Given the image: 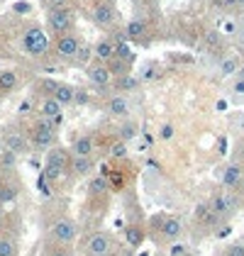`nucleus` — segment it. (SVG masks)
Returning a JSON list of instances; mask_svg holds the SVG:
<instances>
[{
  "label": "nucleus",
  "instance_id": "nucleus-1",
  "mask_svg": "<svg viewBox=\"0 0 244 256\" xmlns=\"http://www.w3.org/2000/svg\"><path fill=\"white\" fill-rule=\"evenodd\" d=\"M183 234V222L176 215H168V212H159L149 220V227H146V236L154 239L156 244H174L176 239H181Z\"/></svg>",
  "mask_w": 244,
  "mask_h": 256
},
{
  "label": "nucleus",
  "instance_id": "nucleus-2",
  "mask_svg": "<svg viewBox=\"0 0 244 256\" xmlns=\"http://www.w3.org/2000/svg\"><path fill=\"white\" fill-rule=\"evenodd\" d=\"M27 137H30V146L32 152H49L52 146L59 144V132H56V122L52 120H44V118H37L30 130H27Z\"/></svg>",
  "mask_w": 244,
  "mask_h": 256
},
{
  "label": "nucleus",
  "instance_id": "nucleus-3",
  "mask_svg": "<svg viewBox=\"0 0 244 256\" xmlns=\"http://www.w3.org/2000/svg\"><path fill=\"white\" fill-rule=\"evenodd\" d=\"M83 256H115L118 254V242L115 236L105 230H93L81 239Z\"/></svg>",
  "mask_w": 244,
  "mask_h": 256
},
{
  "label": "nucleus",
  "instance_id": "nucleus-4",
  "mask_svg": "<svg viewBox=\"0 0 244 256\" xmlns=\"http://www.w3.org/2000/svg\"><path fill=\"white\" fill-rule=\"evenodd\" d=\"M46 32L52 37H59L66 32H74L76 27V12L68 8V5H56V8H46Z\"/></svg>",
  "mask_w": 244,
  "mask_h": 256
},
{
  "label": "nucleus",
  "instance_id": "nucleus-5",
  "mask_svg": "<svg viewBox=\"0 0 244 256\" xmlns=\"http://www.w3.org/2000/svg\"><path fill=\"white\" fill-rule=\"evenodd\" d=\"M52 49V42H49V34L42 30L40 24H32L22 32V52L32 59H42L46 56Z\"/></svg>",
  "mask_w": 244,
  "mask_h": 256
},
{
  "label": "nucleus",
  "instance_id": "nucleus-6",
  "mask_svg": "<svg viewBox=\"0 0 244 256\" xmlns=\"http://www.w3.org/2000/svg\"><path fill=\"white\" fill-rule=\"evenodd\" d=\"M76 239H78V222L76 220H71V217H56L54 222H49V227H46V242L74 246Z\"/></svg>",
  "mask_w": 244,
  "mask_h": 256
},
{
  "label": "nucleus",
  "instance_id": "nucleus-7",
  "mask_svg": "<svg viewBox=\"0 0 244 256\" xmlns=\"http://www.w3.org/2000/svg\"><path fill=\"white\" fill-rule=\"evenodd\" d=\"M68 161H71V152L66 146H52L46 154H44V178L46 180H56L68 171Z\"/></svg>",
  "mask_w": 244,
  "mask_h": 256
},
{
  "label": "nucleus",
  "instance_id": "nucleus-8",
  "mask_svg": "<svg viewBox=\"0 0 244 256\" xmlns=\"http://www.w3.org/2000/svg\"><path fill=\"white\" fill-rule=\"evenodd\" d=\"M81 46H83V40L76 34V32L59 34V37H54V42H52V52H54V56H56L59 61H64V64H76Z\"/></svg>",
  "mask_w": 244,
  "mask_h": 256
},
{
  "label": "nucleus",
  "instance_id": "nucleus-9",
  "mask_svg": "<svg viewBox=\"0 0 244 256\" xmlns=\"http://www.w3.org/2000/svg\"><path fill=\"white\" fill-rule=\"evenodd\" d=\"M240 205H242V200H240V196L234 193V190H227V188H222V190H218L215 196L210 198V208L218 212V215L222 217V220H230V217L237 215V210H240Z\"/></svg>",
  "mask_w": 244,
  "mask_h": 256
},
{
  "label": "nucleus",
  "instance_id": "nucleus-10",
  "mask_svg": "<svg viewBox=\"0 0 244 256\" xmlns=\"http://www.w3.org/2000/svg\"><path fill=\"white\" fill-rule=\"evenodd\" d=\"M0 142H2L5 149H10V152L18 154V156H27V154L32 152L27 130H20V127H8V130L2 132V139H0Z\"/></svg>",
  "mask_w": 244,
  "mask_h": 256
},
{
  "label": "nucleus",
  "instance_id": "nucleus-11",
  "mask_svg": "<svg viewBox=\"0 0 244 256\" xmlns=\"http://www.w3.org/2000/svg\"><path fill=\"white\" fill-rule=\"evenodd\" d=\"M90 20L96 22L102 30H110L115 27L118 22V8H115V0H96L93 8H90Z\"/></svg>",
  "mask_w": 244,
  "mask_h": 256
},
{
  "label": "nucleus",
  "instance_id": "nucleus-12",
  "mask_svg": "<svg viewBox=\"0 0 244 256\" xmlns=\"http://www.w3.org/2000/svg\"><path fill=\"white\" fill-rule=\"evenodd\" d=\"M40 86L44 88V93H46V96H52L54 100H59L64 108H66V105H74V102H76V88H74V86H68V83L44 78Z\"/></svg>",
  "mask_w": 244,
  "mask_h": 256
},
{
  "label": "nucleus",
  "instance_id": "nucleus-13",
  "mask_svg": "<svg viewBox=\"0 0 244 256\" xmlns=\"http://www.w3.org/2000/svg\"><path fill=\"white\" fill-rule=\"evenodd\" d=\"M86 76H88V80H90L96 88L112 86V74H110L108 64H100V61H90V64L86 66Z\"/></svg>",
  "mask_w": 244,
  "mask_h": 256
},
{
  "label": "nucleus",
  "instance_id": "nucleus-14",
  "mask_svg": "<svg viewBox=\"0 0 244 256\" xmlns=\"http://www.w3.org/2000/svg\"><path fill=\"white\" fill-rule=\"evenodd\" d=\"M105 112L108 115H112V118H130V112H132V105H130V100L127 96H122V93H110L108 100H105Z\"/></svg>",
  "mask_w": 244,
  "mask_h": 256
},
{
  "label": "nucleus",
  "instance_id": "nucleus-15",
  "mask_svg": "<svg viewBox=\"0 0 244 256\" xmlns=\"http://www.w3.org/2000/svg\"><path fill=\"white\" fill-rule=\"evenodd\" d=\"M220 180H222V188L240 193V190H242V186H244V168L240 166V164H227V166L222 168Z\"/></svg>",
  "mask_w": 244,
  "mask_h": 256
},
{
  "label": "nucleus",
  "instance_id": "nucleus-16",
  "mask_svg": "<svg viewBox=\"0 0 244 256\" xmlns=\"http://www.w3.org/2000/svg\"><path fill=\"white\" fill-rule=\"evenodd\" d=\"M93 171H96V158L93 156H71L66 174H71L74 178H88L93 176Z\"/></svg>",
  "mask_w": 244,
  "mask_h": 256
},
{
  "label": "nucleus",
  "instance_id": "nucleus-17",
  "mask_svg": "<svg viewBox=\"0 0 244 256\" xmlns=\"http://www.w3.org/2000/svg\"><path fill=\"white\" fill-rule=\"evenodd\" d=\"M193 217H196V222H198L200 227H208V230H215L220 222H224L222 217L210 208V202H200V205L196 208V215Z\"/></svg>",
  "mask_w": 244,
  "mask_h": 256
},
{
  "label": "nucleus",
  "instance_id": "nucleus-18",
  "mask_svg": "<svg viewBox=\"0 0 244 256\" xmlns=\"http://www.w3.org/2000/svg\"><path fill=\"white\" fill-rule=\"evenodd\" d=\"M40 118L52 120V122L59 124L61 118H64V105H61L59 100H54L52 96H44L40 102Z\"/></svg>",
  "mask_w": 244,
  "mask_h": 256
},
{
  "label": "nucleus",
  "instance_id": "nucleus-19",
  "mask_svg": "<svg viewBox=\"0 0 244 256\" xmlns=\"http://www.w3.org/2000/svg\"><path fill=\"white\" fill-rule=\"evenodd\" d=\"M71 156H93L96 154V139L93 134H78L68 146Z\"/></svg>",
  "mask_w": 244,
  "mask_h": 256
},
{
  "label": "nucleus",
  "instance_id": "nucleus-20",
  "mask_svg": "<svg viewBox=\"0 0 244 256\" xmlns=\"http://www.w3.org/2000/svg\"><path fill=\"white\" fill-rule=\"evenodd\" d=\"M20 88V71L18 68H0V96H10Z\"/></svg>",
  "mask_w": 244,
  "mask_h": 256
},
{
  "label": "nucleus",
  "instance_id": "nucleus-21",
  "mask_svg": "<svg viewBox=\"0 0 244 256\" xmlns=\"http://www.w3.org/2000/svg\"><path fill=\"white\" fill-rule=\"evenodd\" d=\"M115 56V42L112 37H102L93 44V61H100V64H108V61Z\"/></svg>",
  "mask_w": 244,
  "mask_h": 256
},
{
  "label": "nucleus",
  "instance_id": "nucleus-22",
  "mask_svg": "<svg viewBox=\"0 0 244 256\" xmlns=\"http://www.w3.org/2000/svg\"><path fill=\"white\" fill-rule=\"evenodd\" d=\"M18 193H20V183L18 180H10L8 171H5L2 178H0V205H10L18 198Z\"/></svg>",
  "mask_w": 244,
  "mask_h": 256
},
{
  "label": "nucleus",
  "instance_id": "nucleus-23",
  "mask_svg": "<svg viewBox=\"0 0 244 256\" xmlns=\"http://www.w3.org/2000/svg\"><path fill=\"white\" fill-rule=\"evenodd\" d=\"M146 32H149V24H146L142 18H134V20H130L127 24H124V37H127L130 42L142 40Z\"/></svg>",
  "mask_w": 244,
  "mask_h": 256
},
{
  "label": "nucleus",
  "instance_id": "nucleus-24",
  "mask_svg": "<svg viewBox=\"0 0 244 256\" xmlns=\"http://www.w3.org/2000/svg\"><path fill=\"white\" fill-rule=\"evenodd\" d=\"M112 88H115V93H132V90H137L140 88V78L137 76H132V74H124V76H118V78H112Z\"/></svg>",
  "mask_w": 244,
  "mask_h": 256
},
{
  "label": "nucleus",
  "instance_id": "nucleus-25",
  "mask_svg": "<svg viewBox=\"0 0 244 256\" xmlns=\"http://www.w3.org/2000/svg\"><path fill=\"white\" fill-rule=\"evenodd\" d=\"M0 256H20V242L12 232L0 234Z\"/></svg>",
  "mask_w": 244,
  "mask_h": 256
},
{
  "label": "nucleus",
  "instance_id": "nucleus-26",
  "mask_svg": "<svg viewBox=\"0 0 244 256\" xmlns=\"http://www.w3.org/2000/svg\"><path fill=\"white\" fill-rule=\"evenodd\" d=\"M115 42V56L122 61H127V64H132L134 61V52H132V46H130V40L122 34V37H118V40H112Z\"/></svg>",
  "mask_w": 244,
  "mask_h": 256
},
{
  "label": "nucleus",
  "instance_id": "nucleus-27",
  "mask_svg": "<svg viewBox=\"0 0 244 256\" xmlns=\"http://www.w3.org/2000/svg\"><path fill=\"white\" fill-rule=\"evenodd\" d=\"M124 236H127V244H130L132 249H137L144 239H146V227H140V224H130V227H127V232H124Z\"/></svg>",
  "mask_w": 244,
  "mask_h": 256
},
{
  "label": "nucleus",
  "instance_id": "nucleus-28",
  "mask_svg": "<svg viewBox=\"0 0 244 256\" xmlns=\"http://www.w3.org/2000/svg\"><path fill=\"white\" fill-rule=\"evenodd\" d=\"M42 256H76V252H74V246L46 242V244H44V249H42Z\"/></svg>",
  "mask_w": 244,
  "mask_h": 256
},
{
  "label": "nucleus",
  "instance_id": "nucleus-29",
  "mask_svg": "<svg viewBox=\"0 0 244 256\" xmlns=\"http://www.w3.org/2000/svg\"><path fill=\"white\" fill-rule=\"evenodd\" d=\"M130 66H132V64H127V61L118 59V56H112V59L108 61V68H110L112 78H118V76H124V74H130Z\"/></svg>",
  "mask_w": 244,
  "mask_h": 256
},
{
  "label": "nucleus",
  "instance_id": "nucleus-30",
  "mask_svg": "<svg viewBox=\"0 0 244 256\" xmlns=\"http://www.w3.org/2000/svg\"><path fill=\"white\" fill-rule=\"evenodd\" d=\"M18 161H20L18 154H12L10 149H2V154H0V166H2V171H12V168L18 166Z\"/></svg>",
  "mask_w": 244,
  "mask_h": 256
},
{
  "label": "nucleus",
  "instance_id": "nucleus-31",
  "mask_svg": "<svg viewBox=\"0 0 244 256\" xmlns=\"http://www.w3.org/2000/svg\"><path fill=\"white\" fill-rule=\"evenodd\" d=\"M222 256H244V242H230L222 249Z\"/></svg>",
  "mask_w": 244,
  "mask_h": 256
},
{
  "label": "nucleus",
  "instance_id": "nucleus-32",
  "mask_svg": "<svg viewBox=\"0 0 244 256\" xmlns=\"http://www.w3.org/2000/svg\"><path fill=\"white\" fill-rule=\"evenodd\" d=\"M132 137H137V124L134 122H124L120 127V139L122 142H130Z\"/></svg>",
  "mask_w": 244,
  "mask_h": 256
},
{
  "label": "nucleus",
  "instance_id": "nucleus-33",
  "mask_svg": "<svg viewBox=\"0 0 244 256\" xmlns=\"http://www.w3.org/2000/svg\"><path fill=\"white\" fill-rule=\"evenodd\" d=\"M220 68H222L224 76H232V74H237V71H240V61L230 56V59H224V61H222V66H220Z\"/></svg>",
  "mask_w": 244,
  "mask_h": 256
},
{
  "label": "nucleus",
  "instance_id": "nucleus-34",
  "mask_svg": "<svg viewBox=\"0 0 244 256\" xmlns=\"http://www.w3.org/2000/svg\"><path fill=\"white\" fill-rule=\"evenodd\" d=\"M110 154L112 156H118V158H122V156H127V142H118V144H112V149H110Z\"/></svg>",
  "mask_w": 244,
  "mask_h": 256
},
{
  "label": "nucleus",
  "instance_id": "nucleus-35",
  "mask_svg": "<svg viewBox=\"0 0 244 256\" xmlns=\"http://www.w3.org/2000/svg\"><path fill=\"white\" fill-rule=\"evenodd\" d=\"M215 5L222 10H232V8H240V0H215Z\"/></svg>",
  "mask_w": 244,
  "mask_h": 256
},
{
  "label": "nucleus",
  "instance_id": "nucleus-36",
  "mask_svg": "<svg viewBox=\"0 0 244 256\" xmlns=\"http://www.w3.org/2000/svg\"><path fill=\"white\" fill-rule=\"evenodd\" d=\"M171 134H174V127H171V124H164V127H162V137L168 139Z\"/></svg>",
  "mask_w": 244,
  "mask_h": 256
},
{
  "label": "nucleus",
  "instance_id": "nucleus-37",
  "mask_svg": "<svg viewBox=\"0 0 244 256\" xmlns=\"http://www.w3.org/2000/svg\"><path fill=\"white\" fill-rule=\"evenodd\" d=\"M68 0H44V5L46 8H56V5H66Z\"/></svg>",
  "mask_w": 244,
  "mask_h": 256
},
{
  "label": "nucleus",
  "instance_id": "nucleus-38",
  "mask_svg": "<svg viewBox=\"0 0 244 256\" xmlns=\"http://www.w3.org/2000/svg\"><path fill=\"white\" fill-rule=\"evenodd\" d=\"M234 90H237V93H244V78H240L234 83Z\"/></svg>",
  "mask_w": 244,
  "mask_h": 256
},
{
  "label": "nucleus",
  "instance_id": "nucleus-39",
  "mask_svg": "<svg viewBox=\"0 0 244 256\" xmlns=\"http://www.w3.org/2000/svg\"><path fill=\"white\" fill-rule=\"evenodd\" d=\"M2 149H5V146H2V142H0V154H2Z\"/></svg>",
  "mask_w": 244,
  "mask_h": 256
},
{
  "label": "nucleus",
  "instance_id": "nucleus-40",
  "mask_svg": "<svg viewBox=\"0 0 244 256\" xmlns=\"http://www.w3.org/2000/svg\"><path fill=\"white\" fill-rule=\"evenodd\" d=\"M2 174H5V171H2V166H0V178H2Z\"/></svg>",
  "mask_w": 244,
  "mask_h": 256
},
{
  "label": "nucleus",
  "instance_id": "nucleus-41",
  "mask_svg": "<svg viewBox=\"0 0 244 256\" xmlns=\"http://www.w3.org/2000/svg\"><path fill=\"white\" fill-rule=\"evenodd\" d=\"M240 8H244V0H240Z\"/></svg>",
  "mask_w": 244,
  "mask_h": 256
}]
</instances>
